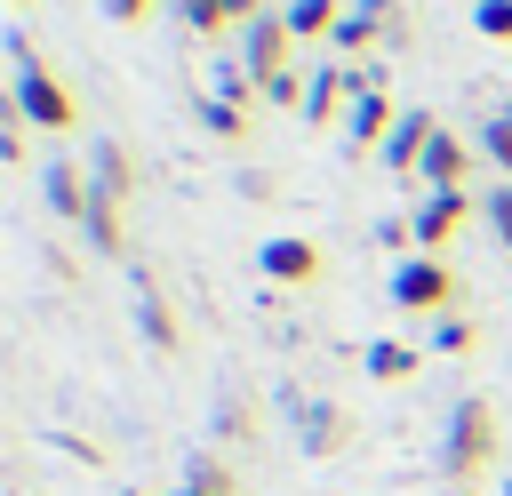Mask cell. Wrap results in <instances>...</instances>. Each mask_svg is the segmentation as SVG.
<instances>
[{"label": "cell", "mask_w": 512, "mask_h": 496, "mask_svg": "<svg viewBox=\"0 0 512 496\" xmlns=\"http://www.w3.org/2000/svg\"><path fill=\"white\" fill-rule=\"evenodd\" d=\"M296 432H304V456H344L352 416H344L336 400H304V408H296Z\"/></svg>", "instance_id": "8fae6325"}, {"label": "cell", "mask_w": 512, "mask_h": 496, "mask_svg": "<svg viewBox=\"0 0 512 496\" xmlns=\"http://www.w3.org/2000/svg\"><path fill=\"white\" fill-rule=\"evenodd\" d=\"M480 152H488V160L504 168V184H512V104H504V112H496V120L480 128Z\"/></svg>", "instance_id": "cb8c5ba5"}, {"label": "cell", "mask_w": 512, "mask_h": 496, "mask_svg": "<svg viewBox=\"0 0 512 496\" xmlns=\"http://www.w3.org/2000/svg\"><path fill=\"white\" fill-rule=\"evenodd\" d=\"M472 344H480V328H472V320H464V312H448V320H440V328H432V352H448V360H464V352H472Z\"/></svg>", "instance_id": "603a6c76"}, {"label": "cell", "mask_w": 512, "mask_h": 496, "mask_svg": "<svg viewBox=\"0 0 512 496\" xmlns=\"http://www.w3.org/2000/svg\"><path fill=\"white\" fill-rule=\"evenodd\" d=\"M216 96H224V104H240V112H248V96H264V80H256V72H248V64H216Z\"/></svg>", "instance_id": "7402d4cb"}, {"label": "cell", "mask_w": 512, "mask_h": 496, "mask_svg": "<svg viewBox=\"0 0 512 496\" xmlns=\"http://www.w3.org/2000/svg\"><path fill=\"white\" fill-rule=\"evenodd\" d=\"M464 176H472V144L440 128L432 152H424V184H432V192H464Z\"/></svg>", "instance_id": "4fadbf2b"}, {"label": "cell", "mask_w": 512, "mask_h": 496, "mask_svg": "<svg viewBox=\"0 0 512 496\" xmlns=\"http://www.w3.org/2000/svg\"><path fill=\"white\" fill-rule=\"evenodd\" d=\"M392 128H400V104H392V88H376V96H352V104H344V144H352V152H376V144H392Z\"/></svg>", "instance_id": "52a82bcc"}, {"label": "cell", "mask_w": 512, "mask_h": 496, "mask_svg": "<svg viewBox=\"0 0 512 496\" xmlns=\"http://www.w3.org/2000/svg\"><path fill=\"white\" fill-rule=\"evenodd\" d=\"M472 216H480V200H472V192H432V200L408 216V224H416V256H448V240H456Z\"/></svg>", "instance_id": "277c9868"}, {"label": "cell", "mask_w": 512, "mask_h": 496, "mask_svg": "<svg viewBox=\"0 0 512 496\" xmlns=\"http://www.w3.org/2000/svg\"><path fill=\"white\" fill-rule=\"evenodd\" d=\"M344 104H352L344 64H320V72H312V104H304V120H312V128H328V120H344Z\"/></svg>", "instance_id": "9a60e30c"}, {"label": "cell", "mask_w": 512, "mask_h": 496, "mask_svg": "<svg viewBox=\"0 0 512 496\" xmlns=\"http://www.w3.org/2000/svg\"><path fill=\"white\" fill-rule=\"evenodd\" d=\"M456 296H464V280H456V264H448V256H408V264L392 272V304H400V312L448 320V312H456Z\"/></svg>", "instance_id": "3957f363"}, {"label": "cell", "mask_w": 512, "mask_h": 496, "mask_svg": "<svg viewBox=\"0 0 512 496\" xmlns=\"http://www.w3.org/2000/svg\"><path fill=\"white\" fill-rule=\"evenodd\" d=\"M176 496H240V480H232V464H224V456H192V464H184V480H176Z\"/></svg>", "instance_id": "e0dca14e"}, {"label": "cell", "mask_w": 512, "mask_h": 496, "mask_svg": "<svg viewBox=\"0 0 512 496\" xmlns=\"http://www.w3.org/2000/svg\"><path fill=\"white\" fill-rule=\"evenodd\" d=\"M432 136H440V120H432V112H400V128H392V144H384V168H392V176H424Z\"/></svg>", "instance_id": "30bf717a"}, {"label": "cell", "mask_w": 512, "mask_h": 496, "mask_svg": "<svg viewBox=\"0 0 512 496\" xmlns=\"http://www.w3.org/2000/svg\"><path fill=\"white\" fill-rule=\"evenodd\" d=\"M216 432H224V440H248V400H224V408H216Z\"/></svg>", "instance_id": "83f0119b"}, {"label": "cell", "mask_w": 512, "mask_h": 496, "mask_svg": "<svg viewBox=\"0 0 512 496\" xmlns=\"http://www.w3.org/2000/svg\"><path fill=\"white\" fill-rule=\"evenodd\" d=\"M360 16H376V24H400V0H352Z\"/></svg>", "instance_id": "f546056e"}, {"label": "cell", "mask_w": 512, "mask_h": 496, "mask_svg": "<svg viewBox=\"0 0 512 496\" xmlns=\"http://www.w3.org/2000/svg\"><path fill=\"white\" fill-rule=\"evenodd\" d=\"M24 128H32V120H24V112H16V96H8V104H0V160H24V152H32V136H24Z\"/></svg>", "instance_id": "d4e9b609"}, {"label": "cell", "mask_w": 512, "mask_h": 496, "mask_svg": "<svg viewBox=\"0 0 512 496\" xmlns=\"http://www.w3.org/2000/svg\"><path fill=\"white\" fill-rule=\"evenodd\" d=\"M280 16H288V32H296V40H336V24H344V0H288Z\"/></svg>", "instance_id": "2e32d148"}, {"label": "cell", "mask_w": 512, "mask_h": 496, "mask_svg": "<svg viewBox=\"0 0 512 496\" xmlns=\"http://www.w3.org/2000/svg\"><path fill=\"white\" fill-rule=\"evenodd\" d=\"M8 64H16V80H8L16 112H24L32 128H48V136H72V128H80V96H72V80H64V72H48V64H40V48H32L24 32H8Z\"/></svg>", "instance_id": "6da1fadb"}, {"label": "cell", "mask_w": 512, "mask_h": 496, "mask_svg": "<svg viewBox=\"0 0 512 496\" xmlns=\"http://www.w3.org/2000/svg\"><path fill=\"white\" fill-rule=\"evenodd\" d=\"M128 496H144V488H128Z\"/></svg>", "instance_id": "1f68e13d"}, {"label": "cell", "mask_w": 512, "mask_h": 496, "mask_svg": "<svg viewBox=\"0 0 512 496\" xmlns=\"http://www.w3.org/2000/svg\"><path fill=\"white\" fill-rule=\"evenodd\" d=\"M80 232H88L96 256H128V208L120 200H88V224Z\"/></svg>", "instance_id": "5bb4252c"}, {"label": "cell", "mask_w": 512, "mask_h": 496, "mask_svg": "<svg viewBox=\"0 0 512 496\" xmlns=\"http://www.w3.org/2000/svg\"><path fill=\"white\" fill-rule=\"evenodd\" d=\"M376 32H384L376 16H360V8H344V24H336V48H344L352 64H368V40H376Z\"/></svg>", "instance_id": "44dd1931"}, {"label": "cell", "mask_w": 512, "mask_h": 496, "mask_svg": "<svg viewBox=\"0 0 512 496\" xmlns=\"http://www.w3.org/2000/svg\"><path fill=\"white\" fill-rule=\"evenodd\" d=\"M152 8H160V0H104V16H112V24H144Z\"/></svg>", "instance_id": "f1b7e54d"}, {"label": "cell", "mask_w": 512, "mask_h": 496, "mask_svg": "<svg viewBox=\"0 0 512 496\" xmlns=\"http://www.w3.org/2000/svg\"><path fill=\"white\" fill-rule=\"evenodd\" d=\"M296 48H304V40H296V32H288V16L272 8V16H256V24H248V56H240V64H248L256 80H280V72H296Z\"/></svg>", "instance_id": "8992f818"}, {"label": "cell", "mask_w": 512, "mask_h": 496, "mask_svg": "<svg viewBox=\"0 0 512 496\" xmlns=\"http://www.w3.org/2000/svg\"><path fill=\"white\" fill-rule=\"evenodd\" d=\"M176 16H184L192 40H216V32L232 24V0H176Z\"/></svg>", "instance_id": "ffe728a7"}, {"label": "cell", "mask_w": 512, "mask_h": 496, "mask_svg": "<svg viewBox=\"0 0 512 496\" xmlns=\"http://www.w3.org/2000/svg\"><path fill=\"white\" fill-rule=\"evenodd\" d=\"M8 8H32V0H8Z\"/></svg>", "instance_id": "4dcf8cb0"}, {"label": "cell", "mask_w": 512, "mask_h": 496, "mask_svg": "<svg viewBox=\"0 0 512 496\" xmlns=\"http://www.w3.org/2000/svg\"><path fill=\"white\" fill-rule=\"evenodd\" d=\"M368 376H376V384H408V376H416V344H392V336L368 344Z\"/></svg>", "instance_id": "d6986e66"}, {"label": "cell", "mask_w": 512, "mask_h": 496, "mask_svg": "<svg viewBox=\"0 0 512 496\" xmlns=\"http://www.w3.org/2000/svg\"><path fill=\"white\" fill-rule=\"evenodd\" d=\"M472 24H480L488 40H512V0H480V8H472Z\"/></svg>", "instance_id": "4316f807"}, {"label": "cell", "mask_w": 512, "mask_h": 496, "mask_svg": "<svg viewBox=\"0 0 512 496\" xmlns=\"http://www.w3.org/2000/svg\"><path fill=\"white\" fill-rule=\"evenodd\" d=\"M136 176H144L136 152H128L120 136H96V152H88V184H96V200H120V208H128V200H136Z\"/></svg>", "instance_id": "ba28073f"}, {"label": "cell", "mask_w": 512, "mask_h": 496, "mask_svg": "<svg viewBox=\"0 0 512 496\" xmlns=\"http://www.w3.org/2000/svg\"><path fill=\"white\" fill-rule=\"evenodd\" d=\"M48 208L64 216V224H88V200H96V184H88V168H72V160H48Z\"/></svg>", "instance_id": "7c38bea8"}, {"label": "cell", "mask_w": 512, "mask_h": 496, "mask_svg": "<svg viewBox=\"0 0 512 496\" xmlns=\"http://www.w3.org/2000/svg\"><path fill=\"white\" fill-rule=\"evenodd\" d=\"M496 456H504L496 400H488V392H464V400L448 408V432H440V472H448L456 488H472V480H488Z\"/></svg>", "instance_id": "7a4b0ae2"}, {"label": "cell", "mask_w": 512, "mask_h": 496, "mask_svg": "<svg viewBox=\"0 0 512 496\" xmlns=\"http://www.w3.org/2000/svg\"><path fill=\"white\" fill-rule=\"evenodd\" d=\"M192 112H200V128H208V136H224V144H248V112H240V104H224V96H200Z\"/></svg>", "instance_id": "ac0fdd59"}, {"label": "cell", "mask_w": 512, "mask_h": 496, "mask_svg": "<svg viewBox=\"0 0 512 496\" xmlns=\"http://www.w3.org/2000/svg\"><path fill=\"white\" fill-rule=\"evenodd\" d=\"M256 272H264V280H280V288H312V280L328 272V256H320V240L280 232V240H264V248H256Z\"/></svg>", "instance_id": "5b68a950"}, {"label": "cell", "mask_w": 512, "mask_h": 496, "mask_svg": "<svg viewBox=\"0 0 512 496\" xmlns=\"http://www.w3.org/2000/svg\"><path fill=\"white\" fill-rule=\"evenodd\" d=\"M480 216H488V232H496V240L512 248V184H496V192L480 200Z\"/></svg>", "instance_id": "484cf974"}, {"label": "cell", "mask_w": 512, "mask_h": 496, "mask_svg": "<svg viewBox=\"0 0 512 496\" xmlns=\"http://www.w3.org/2000/svg\"><path fill=\"white\" fill-rule=\"evenodd\" d=\"M128 280H136V328H144V344H152V352H176V344H184L176 304L160 296V280H152V272H128Z\"/></svg>", "instance_id": "9c48e42d"}]
</instances>
